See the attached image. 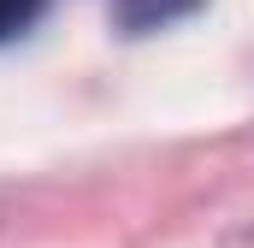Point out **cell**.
Instances as JSON below:
<instances>
[{
	"label": "cell",
	"instance_id": "obj_1",
	"mask_svg": "<svg viewBox=\"0 0 254 248\" xmlns=\"http://www.w3.org/2000/svg\"><path fill=\"white\" fill-rule=\"evenodd\" d=\"M201 0H119L113 12H119V30L130 36H142V30H160V24H172V18H190Z\"/></svg>",
	"mask_w": 254,
	"mask_h": 248
},
{
	"label": "cell",
	"instance_id": "obj_2",
	"mask_svg": "<svg viewBox=\"0 0 254 248\" xmlns=\"http://www.w3.org/2000/svg\"><path fill=\"white\" fill-rule=\"evenodd\" d=\"M36 12H42V0H0V42L18 36V30H30Z\"/></svg>",
	"mask_w": 254,
	"mask_h": 248
}]
</instances>
